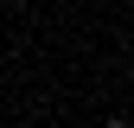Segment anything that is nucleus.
I'll use <instances>...</instances> for the list:
<instances>
[{"label": "nucleus", "instance_id": "1", "mask_svg": "<svg viewBox=\"0 0 134 128\" xmlns=\"http://www.w3.org/2000/svg\"><path fill=\"white\" fill-rule=\"evenodd\" d=\"M109 128H128V122H109Z\"/></svg>", "mask_w": 134, "mask_h": 128}]
</instances>
